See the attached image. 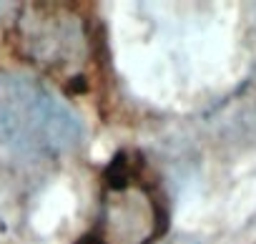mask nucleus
Segmentation results:
<instances>
[{"instance_id":"nucleus-1","label":"nucleus","mask_w":256,"mask_h":244,"mask_svg":"<svg viewBox=\"0 0 256 244\" xmlns=\"http://www.w3.org/2000/svg\"><path fill=\"white\" fill-rule=\"evenodd\" d=\"M83 139L78 116L48 88L26 76L0 73V149L50 161L70 154Z\"/></svg>"},{"instance_id":"nucleus-2","label":"nucleus","mask_w":256,"mask_h":244,"mask_svg":"<svg viewBox=\"0 0 256 244\" xmlns=\"http://www.w3.org/2000/svg\"><path fill=\"white\" fill-rule=\"evenodd\" d=\"M168 224L161 189L136 151H118L103 171L96 226L78 244H154Z\"/></svg>"},{"instance_id":"nucleus-3","label":"nucleus","mask_w":256,"mask_h":244,"mask_svg":"<svg viewBox=\"0 0 256 244\" xmlns=\"http://www.w3.org/2000/svg\"><path fill=\"white\" fill-rule=\"evenodd\" d=\"M16 46L30 66L66 83H83L93 63L96 36L78 6L30 3L18 13Z\"/></svg>"}]
</instances>
